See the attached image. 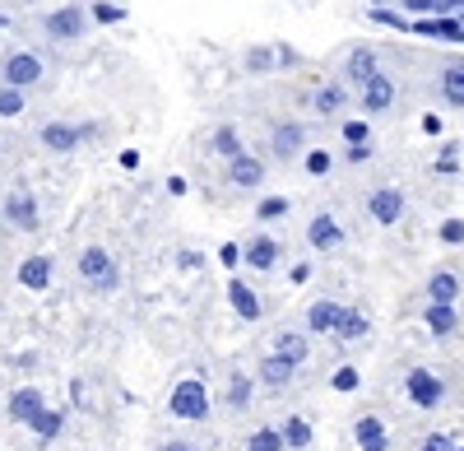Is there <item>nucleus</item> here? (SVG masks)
<instances>
[{"mask_svg":"<svg viewBox=\"0 0 464 451\" xmlns=\"http://www.w3.org/2000/svg\"><path fill=\"white\" fill-rule=\"evenodd\" d=\"M251 372H232L227 377V409H251Z\"/></svg>","mask_w":464,"mask_h":451,"instance_id":"nucleus-27","label":"nucleus"},{"mask_svg":"<svg viewBox=\"0 0 464 451\" xmlns=\"http://www.w3.org/2000/svg\"><path fill=\"white\" fill-rule=\"evenodd\" d=\"M404 396L418 405V409H441L446 405V382L437 377L432 368H413L404 377Z\"/></svg>","mask_w":464,"mask_h":451,"instance_id":"nucleus-6","label":"nucleus"},{"mask_svg":"<svg viewBox=\"0 0 464 451\" xmlns=\"http://www.w3.org/2000/svg\"><path fill=\"white\" fill-rule=\"evenodd\" d=\"M441 242H450V247L464 242V219H446V223H441Z\"/></svg>","mask_w":464,"mask_h":451,"instance_id":"nucleus-36","label":"nucleus"},{"mask_svg":"<svg viewBox=\"0 0 464 451\" xmlns=\"http://www.w3.org/2000/svg\"><path fill=\"white\" fill-rule=\"evenodd\" d=\"M372 330V321H367V312L362 308H343V321H339V340H362V335Z\"/></svg>","mask_w":464,"mask_h":451,"instance_id":"nucleus-26","label":"nucleus"},{"mask_svg":"<svg viewBox=\"0 0 464 451\" xmlns=\"http://www.w3.org/2000/svg\"><path fill=\"white\" fill-rule=\"evenodd\" d=\"M168 409H172L177 419H190V424L209 419V387H205L200 377L177 382V387H172V396H168Z\"/></svg>","mask_w":464,"mask_h":451,"instance_id":"nucleus-2","label":"nucleus"},{"mask_svg":"<svg viewBox=\"0 0 464 451\" xmlns=\"http://www.w3.org/2000/svg\"><path fill=\"white\" fill-rule=\"evenodd\" d=\"M334 387H339V391H353V387H358V368H339V372H334Z\"/></svg>","mask_w":464,"mask_h":451,"instance_id":"nucleus-39","label":"nucleus"},{"mask_svg":"<svg viewBox=\"0 0 464 451\" xmlns=\"http://www.w3.org/2000/svg\"><path fill=\"white\" fill-rule=\"evenodd\" d=\"M89 135H93V126H70V122H47L43 131H37L43 149H52V154H74Z\"/></svg>","mask_w":464,"mask_h":451,"instance_id":"nucleus-7","label":"nucleus"},{"mask_svg":"<svg viewBox=\"0 0 464 451\" xmlns=\"http://www.w3.org/2000/svg\"><path fill=\"white\" fill-rule=\"evenodd\" d=\"M441 93H446L450 107H464V61H450L441 70Z\"/></svg>","mask_w":464,"mask_h":451,"instance_id":"nucleus-23","label":"nucleus"},{"mask_svg":"<svg viewBox=\"0 0 464 451\" xmlns=\"http://www.w3.org/2000/svg\"><path fill=\"white\" fill-rule=\"evenodd\" d=\"M61 428H65V409H43V415L28 424V433H33L37 442H52Z\"/></svg>","mask_w":464,"mask_h":451,"instance_id":"nucleus-24","label":"nucleus"},{"mask_svg":"<svg viewBox=\"0 0 464 451\" xmlns=\"http://www.w3.org/2000/svg\"><path fill=\"white\" fill-rule=\"evenodd\" d=\"M391 98H395V89H391V80H385V74H372V80L362 84V107H367V112L391 107Z\"/></svg>","mask_w":464,"mask_h":451,"instance_id":"nucleus-21","label":"nucleus"},{"mask_svg":"<svg viewBox=\"0 0 464 451\" xmlns=\"http://www.w3.org/2000/svg\"><path fill=\"white\" fill-rule=\"evenodd\" d=\"M89 10L84 5H61V10H52L47 19H43V33L52 37V43H80V37L89 33Z\"/></svg>","mask_w":464,"mask_h":451,"instance_id":"nucleus-5","label":"nucleus"},{"mask_svg":"<svg viewBox=\"0 0 464 451\" xmlns=\"http://www.w3.org/2000/svg\"><path fill=\"white\" fill-rule=\"evenodd\" d=\"M275 354H284V358H293L302 368L306 354H312V345H306V335H297V330H279L275 335Z\"/></svg>","mask_w":464,"mask_h":451,"instance_id":"nucleus-22","label":"nucleus"},{"mask_svg":"<svg viewBox=\"0 0 464 451\" xmlns=\"http://www.w3.org/2000/svg\"><path fill=\"white\" fill-rule=\"evenodd\" d=\"M80 279L93 289V293H116L121 284V270H116V260L107 247H84L80 251Z\"/></svg>","mask_w":464,"mask_h":451,"instance_id":"nucleus-1","label":"nucleus"},{"mask_svg":"<svg viewBox=\"0 0 464 451\" xmlns=\"http://www.w3.org/2000/svg\"><path fill=\"white\" fill-rule=\"evenodd\" d=\"M288 442H284V428H256L251 437H246V451H284Z\"/></svg>","mask_w":464,"mask_h":451,"instance_id":"nucleus-30","label":"nucleus"},{"mask_svg":"<svg viewBox=\"0 0 464 451\" xmlns=\"http://www.w3.org/2000/svg\"><path fill=\"white\" fill-rule=\"evenodd\" d=\"M362 159H372L367 144H353V149H348V163H362Z\"/></svg>","mask_w":464,"mask_h":451,"instance_id":"nucleus-43","label":"nucleus"},{"mask_svg":"<svg viewBox=\"0 0 464 451\" xmlns=\"http://www.w3.org/2000/svg\"><path fill=\"white\" fill-rule=\"evenodd\" d=\"M275 61H279V52H269V47H251L246 52V70H256V74H265Z\"/></svg>","mask_w":464,"mask_h":451,"instance_id":"nucleus-33","label":"nucleus"},{"mask_svg":"<svg viewBox=\"0 0 464 451\" xmlns=\"http://www.w3.org/2000/svg\"><path fill=\"white\" fill-rule=\"evenodd\" d=\"M52 275H56V260H52V256H28L24 266H19V284L33 289V293L52 289Z\"/></svg>","mask_w":464,"mask_h":451,"instance_id":"nucleus-17","label":"nucleus"},{"mask_svg":"<svg viewBox=\"0 0 464 451\" xmlns=\"http://www.w3.org/2000/svg\"><path fill=\"white\" fill-rule=\"evenodd\" d=\"M428 298H432V303H455V298H459V275L455 270H432Z\"/></svg>","mask_w":464,"mask_h":451,"instance_id":"nucleus-20","label":"nucleus"},{"mask_svg":"<svg viewBox=\"0 0 464 451\" xmlns=\"http://www.w3.org/2000/svg\"><path fill=\"white\" fill-rule=\"evenodd\" d=\"M306 242H312L316 251H334V247L343 242L339 219H334V214H316L312 223H306Z\"/></svg>","mask_w":464,"mask_h":451,"instance_id":"nucleus-16","label":"nucleus"},{"mask_svg":"<svg viewBox=\"0 0 464 451\" xmlns=\"http://www.w3.org/2000/svg\"><path fill=\"white\" fill-rule=\"evenodd\" d=\"M209 149H214L223 163H227V159H237V154H242V135H237V126H218L214 140H209Z\"/></svg>","mask_w":464,"mask_h":451,"instance_id":"nucleus-25","label":"nucleus"},{"mask_svg":"<svg viewBox=\"0 0 464 451\" xmlns=\"http://www.w3.org/2000/svg\"><path fill=\"white\" fill-rule=\"evenodd\" d=\"M227 303H232V312H237L242 321H260V317H265L260 293H251L246 279H227Z\"/></svg>","mask_w":464,"mask_h":451,"instance_id":"nucleus-15","label":"nucleus"},{"mask_svg":"<svg viewBox=\"0 0 464 451\" xmlns=\"http://www.w3.org/2000/svg\"><path fill=\"white\" fill-rule=\"evenodd\" d=\"M0 149H5V140H0Z\"/></svg>","mask_w":464,"mask_h":451,"instance_id":"nucleus-45","label":"nucleus"},{"mask_svg":"<svg viewBox=\"0 0 464 451\" xmlns=\"http://www.w3.org/2000/svg\"><path fill=\"white\" fill-rule=\"evenodd\" d=\"M0 214H5V223L10 229H19V233H33L37 229V219H43V205H37V196H33V186H10L5 191V205H0Z\"/></svg>","mask_w":464,"mask_h":451,"instance_id":"nucleus-4","label":"nucleus"},{"mask_svg":"<svg viewBox=\"0 0 464 451\" xmlns=\"http://www.w3.org/2000/svg\"><path fill=\"white\" fill-rule=\"evenodd\" d=\"M218 260H223L227 270H237V266H242V247H237V242H227V247L218 251Z\"/></svg>","mask_w":464,"mask_h":451,"instance_id":"nucleus-38","label":"nucleus"},{"mask_svg":"<svg viewBox=\"0 0 464 451\" xmlns=\"http://www.w3.org/2000/svg\"><path fill=\"white\" fill-rule=\"evenodd\" d=\"M306 172H330V154H325V149H312V154H306Z\"/></svg>","mask_w":464,"mask_h":451,"instance_id":"nucleus-37","label":"nucleus"},{"mask_svg":"<svg viewBox=\"0 0 464 451\" xmlns=\"http://www.w3.org/2000/svg\"><path fill=\"white\" fill-rule=\"evenodd\" d=\"M343 321V303H334V298H316L312 308H306V330L312 335H334Z\"/></svg>","mask_w":464,"mask_h":451,"instance_id":"nucleus-12","label":"nucleus"},{"mask_svg":"<svg viewBox=\"0 0 464 451\" xmlns=\"http://www.w3.org/2000/svg\"><path fill=\"white\" fill-rule=\"evenodd\" d=\"M450 5H464V0H450Z\"/></svg>","mask_w":464,"mask_h":451,"instance_id":"nucleus-44","label":"nucleus"},{"mask_svg":"<svg viewBox=\"0 0 464 451\" xmlns=\"http://www.w3.org/2000/svg\"><path fill=\"white\" fill-rule=\"evenodd\" d=\"M43 409H47V400H43V391H37V387H19L14 396H10V405H5V415H10V424H33L37 415H43Z\"/></svg>","mask_w":464,"mask_h":451,"instance_id":"nucleus-10","label":"nucleus"},{"mask_svg":"<svg viewBox=\"0 0 464 451\" xmlns=\"http://www.w3.org/2000/svg\"><path fill=\"white\" fill-rule=\"evenodd\" d=\"M159 451H200V446H196V442H181V437H177V442H159Z\"/></svg>","mask_w":464,"mask_h":451,"instance_id":"nucleus-42","label":"nucleus"},{"mask_svg":"<svg viewBox=\"0 0 464 451\" xmlns=\"http://www.w3.org/2000/svg\"><path fill=\"white\" fill-rule=\"evenodd\" d=\"M422 451H455V442L446 433H432V437H422Z\"/></svg>","mask_w":464,"mask_h":451,"instance_id":"nucleus-41","label":"nucleus"},{"mask_svg":"<svg viewBox=\"0 0 464 451\" xmlns=\"http://www.w3.org/2000/svg\"><path fill=\"white\" fill-rule=\"evenodd\" d=\"M227 181L242 186V191H256V186H265V163L251 154V149H242L237 159H227Z\"/></svg>","mask_w":464,"mask_h":451,"instance_id":"nucleus-9","label":"nucleus"},{"mask_svg":"<svg viewBox=\"0 0 464 451\" xmlns=\"http://www.w3.org/2000/svg\"><path fill=\"white\" fill-rule=\"evenodd\" d=\"M256 377H260V387H269V391H284V387H293V377H297V363L284 358V354H269V358L256 368Z\"/></svg>","mask_w":464,"mask_h":451,"instance_id":"nucleus-13","label":"nucleus"},{"mask_svg":"<svg viewBox=\"0 0 464 451\" xmlns=\"http://www.w3.org/2000/svg\"><path fill=\"white\" fill-rule=\"evenodd\" d=\"M306 149V131L297 122H279L275 131H269V154H275L279 163H297Z\"/></svg>","mask_w":464,"mask_h":451,"instance_id":"nucleus-8","label":"nucleus"},{"mask_svg":"<svg viewBox=\"0 0 464 451\" xmlns=\"http://www.w3.org/2000/svg\"><path fill=\"white\" fill-rule=\"evenodd\" d=\"M93 19H98V24H121L126 10H121V5H102V0H98V5H93Z\"/></svg>","mask_w":464,"mask_h":451,"instance_id":"nucleus-35","label":"nucleus"},{"mask_svg":"<svg viewBox=\"0 0 464 451\" xmlns=\"http://www.w3.org/2000/svg\"><path fill=\"white\" fill-rule=\"evenodd\" d=\"M343 140L348 144H367V122H348L343 126Z\"/></svg>","mask_w":464,"mask_h":451,"instance_id":"nucleus-40","label":"nucleus"},{"mask_svg":"<svg viewBox=\"0 0 464 451\" xmlns=\"http://www.w3.org/2000/svg\"><path fill=\"white\" fill-rule=\"evenodd\" d=\"M312 103H316L321 117H330V112H339V103H343V89H334V84H330V89H321Z\"/></svg>","mask_w":464,"mask_h":451,"instance_id":"nucleus-34","label":"nucleus"},{"mask_svg":"<svg viewBox=\"0 0 464 451\" xmlns=\"http://www.w3.org/2000/svg\"><path fill=\"white\" fill-rule=\"evenodd\" d=\"M367 210H372L376 223L391 229V223H400V214H404V191H400V186H381V191L367 201Z\"/></svg>","mask_w":464,"mask_h":451,"instance_id":"nucleus-14","label":"nucleus"},{"mask_svg":"<svg viewBox=\"0 0 464 451\" xmlns=\"http://www.w3.org/2000/svg\"><path fill=\"white\" fill-rule=\"evenodd\" d=\"M284 214H288V196H265L260 210H256L260 223H275V219H284Z\"/></svg>","mask_w":464,"mask_h":451,"instance_id":"nucleus-32","label":"nucleus"},{"mask_svg":"<svg viewBox=\"0 0 464 451\" xmlns=\"http://www.w3.org/2000/svg\"><path fill=\"white\" fill-rule=\"evenodd\" d=\"M43 56L19 47V52H5V61H0V84H14V89H37L43 84Z\"/></svg>","mask_w":464,"mask_h":451,"instance_id":"nucleus-3","label":"nucleus"},{"mask_svg":"<svg viewBox=\"0 0 464 451\" xmlns=\"http://www.w3.org/2000/svg\"><path fill=\"white\" fill-rule=\"evenodd\" d=\"M372 74H376V56H372L367 47H358L353 56H348V80H353V84H367Z\"/></svg>","mask_w":464,"mask_h":451,"instance_id":"nucleus-28","label":"nucleus"},{"mask_svg":"<svg viewBox=\"0 0 464 451\" xmlns=\"http://www.w3.org/2000/svg\"><path fill=\"white\" fill-rule=\"evenodd\" d=\"M353 437H358L362 451H391V433H385V424H381L376 415H362V419L353 424Z\"/></svg>","mask_w":464,"mask_h":451,"instance_id":"nucleus-18","label":"nucleus"},{"mask_svg":"<svg viewBox=\"0 0 464 451\" xmlns=\"http://www.w3.org/2000/svg\"><path fill=\"white\" fill-rule=\"evenodd\" d=\"M284 442H288V451H306V446H312V424L293 415V419L284 424Z\"/></svg>","mask_w":464,"mask_h":451,"instance_id":"nucleus-29","label":"nucleus"},{"mask_svg":"<svg viewBox=\"0 0 464 451\" xmlns=\"http://www.w3.org/2000/svg\"><path fill=\"white\" fill-rule=\"evenodd\" d=\"M28 107V89H14V84H0V117H19Z\"/></svg>","mask_w":464,"mask_h":451,"instance_id":"nucleus-31","label":"nucleus"},{"mask_svg":"<svg viewBox=\"0 0 464 451\" xmlns=\"http://www.w3.org/2000/svg\"><path fill=\"white\" fill-rule=\"evenodd\" d=\"M455 451H464V446H455Z\"/></svg>","mask_w":464,"mask_h":451,"instance_id":"nucleus-46","label":"nucleus"},{"mask_svg":"<svg viewBox=\"0 0 464 451\" xmlns=\"http://www.w3.org/2000/svg\"><path fill=\"white\" fill-rule=\"evenodd\" d=\"M422 321H428V330L437 335V340H450V335L459 330L455 303H428V312H422Z\"/></svg>","mask_w":464,"mask_h":451,"instance_id":"nucleus-19","label":"nucleus"},{"mask_svg":"<svg viewBox=\"0 0 464 451\" xmlns=\"http://www.w3.org/2000/svg\"><path fill=\"white\" fill-rule=\"evenodd\" d=\"M279 256H284V247L269 238V233H256V238L242 247V260H246L251 270H275V266H279Z\"/></svg>","mask_w":464,"mask_h":451,"instance_id":"nucleus-11","label":"nucleus"}]
</instances>
